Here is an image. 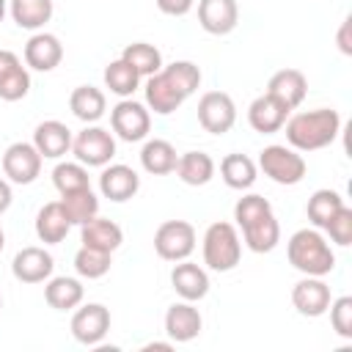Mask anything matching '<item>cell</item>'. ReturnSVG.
Wrapping results in <instances>:
<instances>
[{"mask_svg": "<svg viewBox=\"0 0 352 352\" xmlns=\"http://www.w3.org/2000/svg\"><path fill=\"white\" fill-rule=\"evenodd\" d=\"M16 66H19V58H16L14 52H8V50H0V77L8 74V72L16 69Z\"/></svg>", "mask_w": 352, "mask_h": 352, "instance_id": "cell-42", "label": "cell"}, {"mask_svg": "<svg viewBox=\"0 0 352 352\" xmlns=\"http://www.w3.org/2000/svg\"><path fill=\"white\" fill-rule=\"evenodd\" d=\"M11 16L25 30H38L52 16V0H11Z\"/></svg>", "mask_w": 352, "mask_h": 352, "instance_id": "cell-31", "label": "cell"}, {"mask_svg": "<svg viewBox=\"0 0 352 352\" xmlns=\"http://www.w3.org/2000/svg\"><path fill=\"white\" fill-rule=\"evenodd\" d=\"M80 228H82V231H80L82 245L96 248V250H104V253L118 250L121 242H124V231H121V226L113 223V220H107V217H99V214L91 217L88 223H82Z\"/></svg>", "mask_w": 352, "mask_h": 352, "instance_id": "cell-23", "label": "cell"}, {"mask_svg": "<svg viewBox=\"0 0 352 352\" xmlns=\"http://www.w3.org/2000/svg\"><path fill=\"white\" fill-rule=\"evenodd\" d=\"M289 113H292V110H289L286 104H280L275 96L261 94V96H256V99L250 102V107H248V121H250V126H253L256 132L272 135V132L283 129Z\"/></svg>", "mask_w": 352, "mask_h": 352, "instance_id": "cell-17", "label": "cell"}, {"mask_svg": "<svg viewBox=\"0 0 352 352\" xmlns=\"http://www.w3.org/2000/svg\"><path fill=\"white\" fill-rule=\"evenodd\" d=\"M52 267H55L52 256L44 248H36V245L22 248L11 261V272L22 283H44L52 275Z\"/></svg>", "mask_w": 352, "mask_h": 352, "instance_id": "cell-14", "label": "cell"}, {"mask_svg": "<svg viewBox=\"0 0 352 352\" xmlns=\"http://www.w3.org/2000/svg\"><path fill=\"white\" fill-rule=\"evenodd\" d=\"M341 206H344V198H341L336 190H316V192L308 198L305 212H308V220H311L316 228H324L327 220H330Z\"/></svg>", "mask_w": 352, "mask_h": 352, "instance_id": "cell-34", "label": "cell"}, {"mask_svg": "<svg viewBox=\"0 0 352 352\" xmlns=\"http://www.w3.org/2000/svg\"><path fill=\"white\" fill-rule=\"evenodd\" d=\"M267 94L275 96V99H278L280 104H286L289 110H294V107L302 104V99H305V94H308V80H305V74H302L300 69H280V72H275V74L270 77Z\"/></svg>", "mask_w": 352, "mask_h": 352, "instance_id": "cell-20", "label": "cell"}, {"mask_svg": "<svg viewBox=\"0 0 352 352\" xmlns=\"http://www.w3.org/2000/svg\"><path fill=\"white\" fill-rule=\"evenodd\" d=\"M176 162H179L176 148H173L168 140H160V138L148 140V143L143 146V151H140V165H143V170L151 173V176L173 173V170H176Z\"/></svg>", "mask_w": 352, "mask_h": 352, "instance_id": "cell-27", "label": "cell"}, {"mask_svg": "<svg viewBox=\"0 0 352 352\" xmlns=\"http://www.w3.org/2000/svg\"><path fill=\"white\" fill-rule=\"evenodd\" d=\"M198 22L212 36H226L239 22L236 0H198Z\"/></svg>", "mask_w": 352, "mask_h": 352, "instance_id": "cell-15", "label": "cell"}, {"mask_svg": "<svg viewBox=\"0 0 352 352\" xmlns=\"http://www.w3.org/2000/svg\"><path fill=\"white\" fill-rule=\"evenodd\" d=\"M258 168H261L264 176H270L275 184H286V187L300 184V182L305 179V170H308V165H305V160H302V154H300L297 148L278 146V143L261 148V154H258Z\"/></svg>", "mask_w": 352, "mask_h": 352, "instance_id": "cell-6", "label": "cell"}, {"mask_svg": "<svg viewBox=\"0 0 352 352\" xmlns=\"http://www.w3.org/2000/svg\"><path fill=\"white\" fill-rule=\"evenodd\" d=\"M138 82H140V74H138L124 58L110 60V63L104 66V85H107L116 96H121V99L132 96L135 88H138Z\"/></svg>", "mask_w": 352, "mask_h": 352, "instance_id": "cell-33", "label": "cell"}, {"mask_svg": "<svg viewBox=\"0 0 352 352\" xmlns=\"http://www.w3.org/2000/svg\"><path fill=\"white\" fill-rule=\"evenodd\" d=\"M234 220L242 228V239L253 253H270L280 242V226L264 195H242L234 206Z\"/></svg>", "mask_w": 352, "mask_h": 352, "instance_id": "cell-2", "label": "cell"}, {"mask_svg": "<svg viewBox=\"0 0 352 352\" xmlns=\"http://www.w3.org/2000/svg\"><path fill=\"white\" fill-rule=\"evenodd\" d=\"M256 162L248 154H226L220 162V176L231 190H248L256 182Z\"/></svg>", "mask_w": 352, "mask_h": 352, "instance_id": "cell-29", "label": "cell"}, {"mask_svg": "<svg viewBox=\"0 0 352 352\" xmlns=\"http://www.w3.org/2000/svg\"><path fill=\"white\" fill-rule=\"evenodd\" d=\"M11 201H14V192H11V184H8V182H6L3 176H0V214H3V212H6L8 206H11Z\"/></svg>", "mask_w": 352, "mask_h": 352, "instance_id": "cell-43", "label": "cell"}, {"mask_svg": "<svg viewBox=\"0 0 352 352\" xmlns=\"http://www.w3.org/2000/svg\"><path fill=\"white\" fill-rule=\"evenodd\" d=\"M349 30H352V19L346 16V19L341 22V28H338V50H341L344 55H352V36H349Z\"/></svg>", "mask_w": 352, "mask_h": 352, "instance_id": "cell-41", "label": "cell"}, {"mask_svg": "<svg viewBox=\"0 0 352 352\" xmlns=\"http://www.w3.org/2000/svg\"><path fill=\"white\" fill-rule=\"evenodd\" d=\"M0 308H3V297H0Z\"/></svg>", "mask_w": 352, "mask_h": 352, "instance_id": "cell-47", "label": "cell"}, {"mask_svg": "<svg viewBox=\"0 0 352 352\" xmlns=\"http://www.w3.org/2000/svg\"><path fill=\"white\" fill-rule=\"evenodd\" d=\"M72 151H74L77 162H82L88 168H104L116 157V140L102 126H85L82 132H77L72 138Z\"/></svg>", "mask_w": 352, "mask_h": 352, "instance_id": "cell-7", "label": "cell"}, {"mask_svg": "<svg viewBox=\"0 0 352 352\" xmlns=\"http://www.w3.org/2000/svg\"><path fill=\"white\" fill-rule=\"evenodd\" d=\"M204 327V319L198 314V308L192 302H173L168 311H165V333L170 341L176 344H187L192 341Z\"/></svg>", "mask_w": 352, "mask_h": 352, "instance_id": "cell-16", "label": "cell"}, {"mask_svg": "<svg viewBox=\"0 0 352 352\" xmlns=\"http://www.w3.org/2000/svg\"><path fill=\"white\" fill-rule=\"evenodd\" d=\"M170 283H173V292L182 300H187V302H198V300H204L209 294V275H206V270L192 264V261H187V258H182L173 267Z\"/></svg>", "mask_w": 352, "mask_h": 352, "instance_id": "cell-19", "label": "cell"}, {"mask_svg": "<svg viewBox=\"0 0 352 352\" xmlns=\"http://www.w3.org/2000/svg\"><path fill=\"white\" fill-rule=\"evenodd\" d=\"M33 146L38 148L41 157L58 160L72 148V129L60 121H41L33 132Z\"/></svg>", "mask_w": 352, "mask_h": 352, "instance_id": "cell-22", "label": "cell"}, {"mask_svg": "<svg viewBox=\"0 0 352 352\" xmlns=\"http://www.w3.org/2000/svg\"><path fill=\"white\" fill-rule=\"evenodd\" d=\"M99 190H102L104 198H110L116 204H124L140 190V176L129 165H121V162L104 165V170L99 176Z\"/></svg>", "mask_w": 352, "mask_h": 352, "instance_id": "cell-18", "label": "cell"}, {"mask_svg": "<svg viewBox=\"0 0 352 352\" xmlns=\"http://www.w3.org/2000/svg\"><path fill=\"white\" fill-rule=\"evenodd\" d=\"M3 16H6V0H0V22H3Z\"/></svg>", "mask_w": 352, "mask_h": 352, "instance_id": "cell-45", "label": "cell"}, {"mask_svg": "<svg viewBox=\"0 0 352 352\" xmlns=\"http://www.w3.org/2000/svg\"><path fill=\"white\" fill-rule=\"evenodd\" d=\"M72 223L60 206V201H52V204H44L36 214V236L44 242V245H58L66 239Z\"/></svg>", "mask_w": 352, "mask_h": 352, "instance_id": "cell-24", "label": "cell"}, {"mask_svg": "<svg viewBox=\"0 0 352 352\" xmlns=\"http://www.w3.org/2000/svg\"><path fill=\"white\" fill-rule=\"evenodd\" d=\"M201 85V69L192 60H173L146 80V104L157 116H170Z\"/></svg>", "mask_w": 352, "mask_h": 352, "instance_id": "cell-1", "label": "cell"}, {"mask_svg": "<svg viewBox=\"0 0 352 352\" xmlns=\"http://www.w3.org/2000/svg\"><path fill=\"white\" fill-rule=\"evenodd\" d=\"M330 324L341 338H352V297H338L330 300Z\"/></svg>", "mask_w": 352, "mask_h": 352, "instance_id": "cell-38", "label": "cell"}, {"mask_svg": "<svg viewBox=\"0 0 352 352\" xmlns=\"http://www.w3.org/2000/svg\"><path fill=\"white\" fill-rule=\"evenodd\" d=\"M60 206L69 217L72 226H82L88 223L91 217L99 214V198L94 195L91 187H82V190H74V192H63L60 195Z\"/></svg>", "mask_w": 352, "mask_h": 352, "instance_id": "cell-30", "label": "cell"}, {"mask_svg": "<svg viewBox=\"0 0 352 352\" xmlns=\"http://www.w3.org/2000/svg\"><path fill=\"white\" fill-rule=\"evenodd\" d=\"M176 173L190 187H204L214 176V160L206 151H187L176 162Z\"/></svg>", "mask_w": 352, "mask_h": 352, "instance_id": "cell-28", "label": "cell"}, {"mask_svg": "<svg viewBox=\"0 0 352 352\" xmlns=\"http://www.w3.org/2000/svg\"><path fill=\"white\" fill-rule=\"evenodd\" d=\"M110 330V311L102 302H88L72 316V336L85 346H99Z\"/></svg>", "mask_w": 352, "mask_h": 352, "instance_id": "cell-12", "label": "cell"}, {"mask_svg": "<svg viewBox=\"0 0 352 352\" xmlns=\"http://www.w3.org/2000/svg\"><path fill=\"white\" fill-rule=\"evenodd\" d=\"M236 121V104L226 91H206L198 99V124L212 135H226Z\"/></svg>", "mask_w": 352, "mask_h": 352, "instance_id": "cell-9", "label": "cell"}, {"mask_svg": "<svg viewBox=\"0 0 352 352\" xmlns=\"http://www.w3.org/2000/svg\"><path fill=\"white\" fill-rule=\"evenodd\" d=\"M286 256H289V264L294 270H300L302 275L324 278L336 267V253L330 250L327 239L316 228H300V231H294L289 236V242H286Z\"/></svg>", "mask_w": 352, "mask_h": 352, "instance_id": "cell-4", "label": "cell"}, {"mask_svg": "<svg viewBox=\"0 0 352 352\" xmlns=\"http://www.w3.org/2000/svg\"><path fill=\"white\" fill-rule=\"evenodd\" d=\"M69 107H72L74 118H80V121H85V124H94V121H99V118L104 116L107 99H104V94H102L99 88H94V85H80V88L72 91Z\"/></svg>", "mask_w": 352, "mask_h": 352, "instance_id": "cell-26", "label": "cell"}, {"mask_svg": "<svg viewBox=\"0 0 352 352\" xmlns=\"http://www.w3.org/2000/svg\"><path fill=\"white\" fill-rule=\"evenodd\" d=\"M41 154L33 143H11L3 154V173L8 176V182L14 184H33L41 173Z\"/></svg>", "mask_w": 352, "mask_h": 352, "instance_id": "cell-11", "label": "cell"}, {"mask_svg": "<svg viewBox=\"0 0 352 352\" xmlns=\"http://www.w3.org/2000/svg\"><path fill=\"white\" fill-rule=\"evenodd\" d=\"M28 91H30V74L22 63L0 77V99L3 102H19L28 96Z\"/></svg>", "mask_w": 352, "mask_h": 352, "instance_id": "cell-37", "label": "cell"}, {"mask_svg": "<svg viewBox=\"0 0 352 352\" xmlns=\"http://www.w3.org/2000/svg\"><path fill=\"white\" fill-rule=\"evenodd\" d=\"M324 231L330 234V239L336 242V245H341V248H346L349 242H352V209L344 204L330 220H327V226H324Z\"/></svg>", "mask_w": 352, "mask_h": 352, "instance_id": "cell-39", "label": "cell"}, {"mask_svg": "<svg viewBox=\"0 0 352 352\" xmlns=\"http://www.w3.org/2000/svg\"><path fill=\"white\" fill-rule=\"evenodd\" d=\"M154 250L165 261H182L195 250V228L187 220H165L154 234Z\"/></svg>", "mask_w": 352, "mask_h": 352, "instance_id": "cell-8", "label": "cell"}, {"mask_svg": "<svg viewBox=\"0 0 352 352\" xmlns=\"http://www.w3.org/2000/svg\"><path fill=\"white\" fill-rule=\"evenodd\" d=\"M110 126H113V132H116L121 140L138 143V140H143V138L148 135V129H151V116H148V110H146L140 102H135V99H121V102L110 110Z\"/></svg>", "mask_w": 352, "mask_h": 352, "instance_id": "cell-10", "label": "cell"}, {"mask_svg": "<svg viewBox=\"0 0 352 352\" xmlns=\"http://www.w3.org/2000/svg\"><path fill=\"white\" fill-rule=\"evenodd\" d=\"M239 256H242V242L236 228L226 220L212 223L204 234V264L214 272H228L239 264Z\"/></svg>", "mask_w": 352, "mask_h": 352, "instance_id": "cell-5", "label": "cell"}, {"mask_svg": "<svg viewBox=\"0 0 352 352\" xmlns=\"http://www.w3.org/2000/svg\"><path fill=\"white\" fill-rule=\"evenodd\" d=\"M82 297H85V289H82V283L77 278H66V275L47 278L44 300H47L50 308H55V311H72V308H77L82 302Z\"/></svg>", "mask_w": 352, "mask_h": 352, "instance_id": "cell-25", "label": "cell"}, {"mask_svg": "<svg viewBox=\"0 0 352 352\" xmlns=\"http://www.w3.org/2000/svg\"><path fill=\"white\" fill-rule=\"evenodd\" d=\"M151 349H162V352H168V349H173V344H170V341H151V344L143 346V352H151Z\"/></svg>", "mask_w": 352, "mask_h": 352, "instance_id": "cell-44", "label": "cell"}, {"mask_svg": "<svg viewBox=\"0 0 352 352\" xmlns=\"http://www.w3.org/2000/svg\"><path fill=\"white\" fill-rule=\"evenodd\" d=\"M3 245H6V234H3V228H0V253H3Z\"/></svg>", "mask_w": 352, "mask_h": 352, "instance_id": "cell-46", "label": "cell"}, {"mask_svg": "<svg viewBox=\"0 0 352 352\" xmlns=\"http://www.w3.org/2000/svg\"><path fill=\"white\" fill-rule=\"evenodd\" d=\"M286 140L297 151H319L330 146L341 132V116L330 107L292 116L286 124Z\"/></svg>", "mask_w": 352, "mask_h": 352, "instance_id": "cell-3", "label": "cell"}, {"mask_svg": "<svg viewBox=\"0 0 352 352\" xmlns=\"http://www.w3.org/2000/svg\"><path fill=\"white\" fill-rule=\"evenodd\" d=\"M121 58L140 74V77H151L162 69V55L154 44H146V41H135V44H126Z\"/></svg>", "mask_w": 352, "mask_h": 352, "instance_id": "cell-32", "label": "cell"}, {"mask_svg": "<svg viewBox=\"0 0 352 352\" xmlns=\"http://www.w3.org/2000/svg\"><path fill=\"white\" fill-rule=\"evenodd\" d=\"M330 300H333V297H330V286H327L322 278H316V275H305V278L297 280L294 289H292V302H294L297 314L311 316V319L327 314Z\"/></svg>", "mask_w": 352, "mask_h": 352, "instance_id": "cell-13", "label": "cell"}, {"mask_svg": "<svg viewBox=\"0 0 352 352\" xmlns=\"http://www.w3.org/2000/svg\"><path fill=\"white\" fill-rule=\"evenodd\" d=\"M63 60V44L52 33H36L25 44V63L36 72H52Z\"/></svg>", "mask_w": 352, "mask_h": 352, "instance_id": "cell-21", "label": "cell"}, {"mask_svg": "<svg viewBox=\"0 0 352 352\" xmlns=\"http://www.w3.org/2000/svg\"><path fill=\"white\" fill-rule=\"evenodd\" d=\"M110 256H113V253H104V250H96V248L82 245V248L74 253V270H77V275H82V278H88V280H96V278L107 275V270H110Z\"/></svg>", "mask_w": 352, "mask_h": 352, "instance_id": "cell-35", "label": "cell"}, {"mask_svg": "<svg viewBox=\"0 0 352 352\" xmlns=\"http://www.w3.org/2000/svg\"><path fill=\"white\" fill-rule=\"evenodd\" d=\"M52 184H55V190H58L60 195H63V192L82 190V187H91L88 170L82 168V162H60V165H55V170H52Z\"/></svg>", "mask_w": 352, "mask_h": 352, "instance_id": "cell-36", "label": "cell"}, {"mask_svg": "<svg viewBox=\"0 0 352 352\" xmlns=\"http://www.w3.org/2000/svg\"><path fill=\"white\" fill-rule=\"evenodd\" d=\"M157 8L168 16H184L192 8V0H157Z\"/></svg>", "mask_w": 352, "mask_h": 352, "instance_id": "cell-40", "label": "cell"}]
</instances>
